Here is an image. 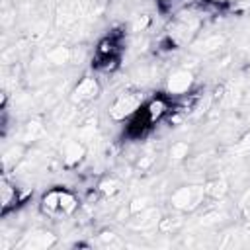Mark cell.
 I'll use <instances>...</instances> for the list:
<instances>
[{
    "instance_id": "19",
    "label": "cell",
    "mask_w": 250,
    "mask_h": 250,
    "mask_svg": "<svg viewBox=\"0 0 250 250\" xmlns=\"http://www.w3.org/2000/svg\"><path fill=\"white\" fill-rule=\"evenodd\" d=\"M150 205H152V197H150V195H137V197H133V199L127 203V207H129V215L133 217V215H137V213L148 209Z\"/></svg>"
},
{
    "instance_id": "13",
    "label": "cell",
    "mask_w": 250,
    "mask_h": 250,
    "mask_svg": "<svg viewBox=\"0 0 250 250\" xmlns=\"http://www.w3.org/2000/svg\"><path fill=\"white\" fill-rule=\"evenodd\" d=\"M45 59L49 61V64L53 66H64L68 62H72L74 59V49L66 47V45H55L45 53Z\"/></svg>"
},
{
    "instance_id": "12",
    "label": "cell",
    "mask_w": 250,
    "mask_h": 250,
    "mask_svg": "<svg viewBox=\"0 0 250 250\" xmlns=\"http://www.w3.org/2000/svg\"><path fill=\"white\" fill-rule=\"evenodd\" d=\"M25 152H27V145H23V143H18V145H12L10 148H6L4 154H2L4 174H8L10 170H16L23 162Z\"/></svg>"
},
{
    "instance_id": "8",
    "label": "cell",
    "mask_w": 250,
    "mask_h": 250,
    "mask_svg": "<svg viewBox=\"0 0 250 250\" xmlns=\"http://www.w3.org/2000/svg\"><path fill=\"white\" fill-rule=\"evenodd\" d=\"M88 150H86V145L82 141H76V139H70L62 145L61 148V164L64 170H74L78 168L84 158H86Z\"/></svg>"
},
{
    "instance_id": "22",
    "label": "cell",
    "mask_w": 250,
    "mask_h": 250,
    "mask_svg": "<svg viewBox=\"0 0 250 250\" xmlns=\"http://www.w3.org/2000/svg\"><path fill=\"white\" fill-rule=\"evenodd\" d=\"M154 160H156V154H152V152H145V154H139V160L135 162V166H137V170L146 172V170L152 168Z\"/></svg>"
},
{
    "instance_id": "4",
    "label": "cell",
    "mask_w": 250,
    "mask_h": 250,
    "mask_svg": "<svg viewBox=\"0 0 250 250\" xmlns=\"http://www.w3.org/2000/svg\"><path fill=\"white\" fill-rule=\"evenodd\" d=\"M102 94V84L94 74H86L82 76L74 88L70 90V104L72 105H86L90 102H94L98 96Z\"/></svg>"
},
{
    "instance_id": "16",
    "label": "cell",
    "mask_w": 250,
    "mask_h": 250,
    "mask_svg": "<svg viewBox=\"0 0 250 250\" xmlns=\"http://www.w3.org/2000/svg\"><path fill=\"white\" fill-rule=\"evenodd\" d=\"M205 191H207V199H213V201L225 199L227 193H229V182H227L225 178L207 180V182H205Z\"/></svg>"
},
{
    "instance_id": "3",
    "label": "cell",
    "mask_w": 250,
    "mask_h": 250,
    "mask_svg": "<svg viewBox=\"0 0 250 250\" xmlns=\"http://www.w3.org/2000/svg\"><path fill=\"white\" fill-rule=\"evenodd\" d=\"M193 86H195V74L191 68H186V66H178V68L170 70L164 80V92L172 100L189 94L193 90Z\"/></svg>"
},
{
    "instance_id": "21",
    "label": "cell",
    "mask_w": 250,
    "mask_h": 250,
    "mask_svg": "<svg viewBox=\"0 0 250 250\" xmlns=\"http://www.w3.org/2000/svg\"><path fill=\"white\" fill-rule=\"evenodd\" d=\"M238 213H240V217L242 219H246V221H250V188H246L242 193H240V197H238Z\"/></svg>"
},
{
    "instance_id": "2",
    "label": "cell",
    "mask_w": 250,
    "mask_h": 250,
    "mask_svg": "<svg viewBox=\"0 0 250 250\" xmlns=\"http://www.w3.org/2000/svg\"><path fill=\"white\" fill-rule=\"evenodd\" d=\"M145 105V100L141 92L125 90L113 98V102L107 107V115L113 123H127L131 117H135Z\"/></svg>"
},
{
    "instance_id": "24",
    "label": "cell",
    "mask_w": 250,
    "mask_h": 250,
    "mask_svg": "<svg viewBox=\"0 0 250 250\" xmlns=\"http://www.w3.org/2000/svg\"><path fill=\"white\" fill-rule=\"evenodd\" d=\"M176 0H156V4L164 10V12H168V10H172V4H174Z\"/></svg>"
},
{
    "instance_id": "9",
    "label": "cell",
    "mask_w": 250,
    "mask_h": 250,
    "mask_svg": "<svg viewBox=\"0 0 250 250\" xmlns=\"http://www.w3.org/2000/svg\"><path fill=\"white\" fill-rule=\"evenodd\" d=\"M39 213L53 221L61 219V186L47 189L39 197Z\"/></svg>"
},
{
    "instance_id": "20",
    "label": "cell",
    "mask_w": 250,
    "mask_h": 250,
    "mask_svg": "<svg viewBox=\"0 0 250 250\" xmlns=\"http://www.w3.org/2000/svg\"><path fill=\"white\" fill-rule=\"evenodd\" d=\"M98 238H100V242L104 244V246H109V248H121L125 242L119 238V234H115L113 230H102L100 234H98Z\"/></svg>"
},
{
    "instance_id": "6",
    "label": "cell",
    "mask_w": 250,
    "mask_h": 250,
    "mask_svg": "<svg viewBox=\"0 0 250 250\" xmlns=\"http://www.w3.org/2000/svg\"><path fill=\"white\" fill-rule=\"evenodd\" d=\"M55 244H57V234H53L51 230H45V229H33L29 232H25L16 242V248H20V250H47Z\"/></svg>"
},
{
    "instance_id": "10",
    "label": "cell",
    "mask_w": 250,
    "mask_h": 250,
    "mask_svg": "<svg viewBox=\"0 0 250 250\" xmlns=\"http://www.w3.org/2000/svg\"><path fill=\"white\" fill-rule=\"evenodd\" d=\"M225 43H227V39L223 33H203V35L199 33L193 39L191 47L199 55H215L225 47Z\"/></svg>"
},
{
    "instance_id": "1",
    "label": "cell",
    "mask_w": 250,
    "mask_h": 250,
    "mask_svg": "<svg viewBox=\"0 0 250 250\" xmlns=\"http://www.w3.org/2000/svg\"><path fill=\"white\" fill-rule=\"evenodd\" d=\"M205 201H207L205 184H184V186H178L176 189H172V193L168 197L170 207L180 215L197 211L199 207H203Z\"/></svg>"
},
{
    "instance_id": "15",
    "label": "cell",
    "mask_w": 250,
    "mask_h": 250,
    "mask_svg": "<svg viewBox=\"0 0 250 250\" xmlns=\"http://www.w3.org/2000/svg\"><path fill=\"white\" fill-rule=\"evenodd\" d=\"M119 66H121V55H113V57L94 55V59H92V68L102 72V74H113Z\"/></svg>"
},
{
    "instance_id": "17",
    "label": "cell",
    "mask_w": 250,
    "mask_h": 250,
    "mask_svg": "<svg viewBox=\"0 0 250 250\" xmlns=\"http://www.w3.org/2000/svg\"><path fill=\"white\" fill-rule=\"evenodd\" d=\"M96 189H98V193H100L102 197L111 199V197H115V195L121 191V182H119L117 178H113V176H107V178H102V180L96 184Z\"/></svg>"
},
{
    "instance_id": "7",
    "label": "cell",
    "mask_w": 250,
    "mask_h": 250,
    "mask_svg": "<svg viewBox=\"0 0 250 250\" xmlns=\"http://www.w3.org/2000/svg\"><path fill=\"white\" fill-rule=\"evenodd\" d=\"M0 201H2V215L4 217L8 213L16 211L25 201V195L20 191V188L16 186V182H12L6 174L2 176V182H0Z\"/></svg>"
},
{
    "instance_id": "11",
    "label": "cell",
    "mask_w": 250,
    "mask_h": 250,
    "mask_svg": "<svg viewBox=\"0 0 250 250\" xmlns=\"http://www.w3.org/2000/svg\"><path fill=\"white\" fill-rule=\"evenodd\" d=\"M160 221H162V213L158 207L150 205L148 209L129 217V227L135 229V230H152L156 227H160Z\"/></svg>"
},
{
    "instance_id": "23",
    "label": "cell",
    "mask_w": 250,
    "mask_h": 250,
    "mask_svg": "<svg viewBox=\"0 0 250 250\" xmlns=\"http://www.w3.org/2000/svg\"><path fill=\"white\" fill-rule=\"evenodd\" d=\"M150 23H152V20H150V16L148 14H141V16H137L135 20H133V25H131V29L133 31H146L148 27H150Z\"/></svg>"
},
{
    "instance_id": "14",
    "label": "cell",
    "mask_w": 250,
    "mask_h": 250,
    "mask_svg": "<svg viewBox=\"0 0 250 250\" xmlns=\"http://www.w3.org/2000/svg\"><path fill=\"white\" fill-rule=\"evenodd\" d=\"M45 135H47V131H45L43 123H41V121H37V119H31V121H27V123L21 127V133H20V143L29 145V143L41 141Z\"/></svg>"
},
{
    "instance_id": "5",
    "label": "cell",
    "mask_w": 250,
    "mask_h": 250,
    "mask_svg": "<svg viewBox=\"0 0 250 250\" xmlns=\"http://www.w3.org/2000/svg\"><path fill=\"white\" fill-rule=\"evenodd\" d=\"M172 105H174V102H172V98L164 92V94H156V96H152L148 102H145V105H143V115L148 119V123L154 127L156 123H160L164 117H168L170 113H172Z\"/></svg>"
},
{
    "instance_id": "18",
    "label": "cell",
    "mask_w": 250,
    "mask_h": 250,
    "mask_svg": "<svg viewBox=\"0 0 250 250\" xmlns=\"http://www.w3.org/2000/svg\"><path fill=\"white\" fill-rule=\"evenodd\" d=\"M189 154H191V146H189L188 141H174L168 146V156L174 162H184V160L189 158Z\"/></svg>"
}]
</instances>
